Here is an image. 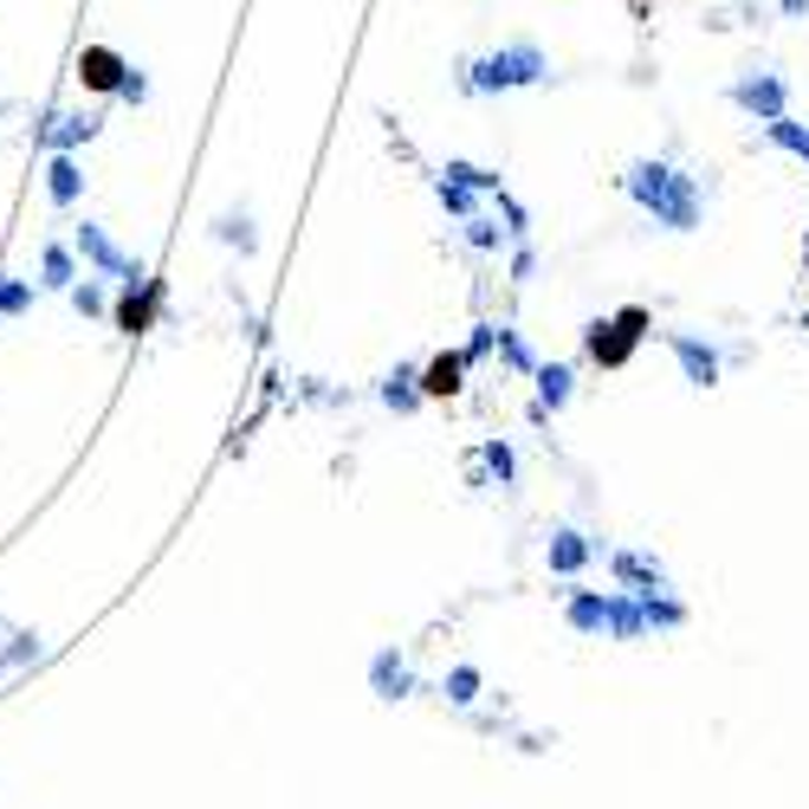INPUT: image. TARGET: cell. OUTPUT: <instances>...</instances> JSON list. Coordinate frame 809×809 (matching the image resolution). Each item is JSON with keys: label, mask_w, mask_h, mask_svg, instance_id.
<instances>
[{"label": "cell", "mask_w": 809, "mask_h": 809, "mask_svg": "<svg viewBox=\"0 0 809 809\" xmlns=\"http://www.w3.org/2000/svg\"><path fill=\"white\" fill-rule=\"evenodd\" d=\"M622 188L655 214V227H667V233H693L699 227V208H706V201H699V182L687 176V169L648 156V162H635V169L622 176Z\"/></svg>", "instance_id": "1"}, {"label": "cell", "mask_w": 809, "mask_h": 809, "mask_svg": "<svg viewBox=\"0 0 809 809\" xmlns=\"http://www.w3.org/2000/svg\"><path fill=\"white\" fill-rule=\"evenodd\" d=\"M545 78H551V59H545V46L518 39V46H499V52H486V59H473V66L460 72V91H473V98H492V91H518V84H545Z\"/></svg>", "instance_id": "2"}, {"label": "cell", "mask_w": 809, "mask_h": 809, "mask_svg": "<svg viewBox=\"0 0 809 809\" xmlns=\"http://www.w3.org/2000/svg\"><path fill=\"white\" fill-rule=\"evenodd\" d=\"M78 253H84V266H91V272H104V279H117V286L143 279V259L117 253V240H111V233H104L98 221H84V227H78Z\"/></svg>", "instance_id": "3"}, {"label": "cell", "mask_w": 809, "mask_h": 809, "mask_svg": "<svg viewBox=\"0 0 809 809\" xmlns=\"http://www.w3.org/2000/svg\"><path fill=\"white\" fill-rule=\"evenodd\" d=\"M156 311H162V279H130V286H123V298H117L111 304V324L123 337H143L149 324H156Z\"/></svg>", "instance_id": "4"}, {"label": "cell", "mask_w": 809, "mask_h": 809, "mask_svg": "<svg viewBox=\"0 0 809 809\" xmlns=\"http://www.w3.org/2000/svg\"><path fill=\"white\" fill-rule=\"evenodd\" d=\"M635 343H641V337L622 331L616 318H596V324H583V350H589V363H602V369H628Z\"/></svg>", "instance_id": "5"}, {"label": "cell", "mask_w": 809, "mask_h": 809, "mask_svg": "<svg viewBox=\"0 0 809 809\" xmlns=\"http://www.w3.org/2000/svg\"><path fill=\"white\" fill-rule=\"evenodd\" d=\"M123 78H130V59L117 46H84L78 52V84L84 91H123Z\"/></svg>", "instance_id": "6"}, {"label": "cell", "mask_w": 809, "mask_h": 809, "mask_svg": "<svg viewBox=\"0 0 809 809\" xmlns=\"http://www.w3.org/2000/svg\"><path fill=\"white\" fill-rule=\"evenodd\" d=\"M667 350L680 357V369H687V382H693V389H712V382H719V350H712L706 337H693V331H667Z\"/></svg>", "instance_id": "7"}, {"label": "cell", "mask_w": 809, "mask_h": 809, "mask_svg": "<svg viewBox=\"0 0 809 809\" xmlns=\"http://www.w3.org/2000/svg\"><path fill=\"white\" fill-rule=\"evenodd\" d=\"M783 98H790V91H783V78L777 72H751V78H738L732 84V104L738 111H751L758 123H765V117H783Z\"/></svg>", "instance_id": "8"}, {"label": "cell", "mask_w": 809, "mask_h": 809, "mask_svg": "<svg viewBox=\"0 0 809 809\" xmlns=\"http://www.w3.org/2000/svg\"><path fill=\"white\" fill-rule=\"evenodd\" d=\"M98 130H104V117H98V111H52L39 137H46V149H72V156H78Z\"/></svg>", "instance_id": "9"}, {"label": "cell", "mask_w": 809, "mask_h": 809, "mask_svg": "<svg viewBox=\"0 0 809 809\" xmlns=\"http://www.w3.org/2000/svg\"><path fill=\"white\" fill-rule=\"evenodd\" d=\"M467 389V350H441L435 363L421 369V396L428 402H447V396H460Z\"/></svg>", "instance_id": "10"}, {"label": "cell", "mask_w": 809, "mask_h": 809, "mask_svg": "<svg viewBox=\"0 0 809 809\" xmlns=\"http://www.w3.org/2000/svg\"><path fill=\"white\" fill-rule=\"evenodd\" d=\"M563 622L577 628V635H609V589H570Z\"/></svg>", "instance_id": "11"}, {"label": "cell", "mask_w": 809, "mask_h": 809, "mask_svg": "<svg viewBox=\"0 0 809 809\" xmlns=\"http://www.w3.org/2000/svg\"><path fill=\"white\" fill-rule=\"evenodd\" d=\"M46 194H52V208H78V194H84V169H78L72 149H52V162H46Z\"/></svg>", "instance_id": "12"}, {"label": "cell", "mask_w": 809, "mask_h": 809, "mask_svg": "<svg viewBox=\"0 0 809 809\" xmlns=\"http://www.w3.org/2000/svg\"><path fill=\"white\" fill-rule=\"evenodd\" d=\"M609 570H616V583H628L635 596H655V589H667V570L655 563V557H641V551H616V557H609Z\"/></svg>", "instance_id": "13"}, {"label": "cell", "mask_w": 809, "mask_h": 809, "mask_svg": "<svg viewBox=\"0 0 809 809\" xmlns=\"http://www.w3.org/2000/svg\"><path fill=\"white\" fill-rule=\"evenodd\" d=\"M369 687H376V699H408L415 693V673H408V661L396 648H382V655L369 661Z\"/></svg>", "instance_id": "14"}, {"label": "cell", "mask_w": 809, "mask_h": 809, "mask_svg": "<svg viewBox=\"0 0 809 809\" xmlns=\"http://www.w3.org/2000/svg\"><path fill=\"white\" fill-rule=\"evenodd\" d=\"M589 557H596V545H589L583 531H570V525H563V531H551V570H557V577H577Z\"/></svg>", "instance_id": "15"}, {"label": "cell", "mask_w": 809, "mask_h": 809, "mask_svg": "<svg viewBox=\"0 0 809 809\" xmlns=\"http://www.w3.org/2000/svg\"><path fill=\"white\" fill-rule=\"evenodd\" d=\"M39 286H46V292H72V286H78V259H72V247H59V240H52V247L39 253Z\"/></svg>", "instance_id": "16"}, {"label": "cell", "mask_w": 809, "mask_h": 809, "mask_svg": "<svg viewBox=\"0 0 809 809\" xmlns=\"http://www.w3.org/2000/svg\"><path fill=\"white\" fill-rule=\"evenodd\" d=\"M609 635H616V641H641V635H648L641 596H609Z\"/></svg>", "instance_id": "17"}, {"label": "cell", "mask_w": 809, "mask_h": 809, "mask_svg": "<svg viewBox=\"0 0 809 809\" xmlns=\"http://www.w3.org/2000/svg\"><path fill=\"white\" fill-rule=\"evenodd\" d=\"M538 376V408L551 415V408L570 402V389H577V376H570V363H545V369H531Z\"/></svg>", "instance_id": "18"}, {"label": "cell", "mask_w": 809, "mask_h": 809, "mask_svg": "<svg viewBox=\"0 0 809 809\" xmlns=\"http://www.w3.org/2000/svg\"><path fill=\"white\" fill-rule=\"evenodd\" d=\"M382 402L396 408V415H415V408L428 402V396H421V376H415V369H396V376L382 382Z\"/></svg>", "instance_id": "19"}, {"label": "cell", "mask_w": 809, "mask_h": 809, "mask_svg": "<svg viewBox=\"0 0 809 809\" xmlns=\"http://www.w3.org/2000/svg\"><path fill=\"white\" fill-rule=\"evenodd\" d=\"M765 137L777 149H790V156H803L809 162V123H790V117H765Z\"/></svg>", "instance_id": "20"}, {"label": "cell", "mask_w": 809, "mask_h": 809, "mask_svg": "<svg viewBox=\"0 0 809 809\" xmlns=\"http://www.w3.org/2000/svg\"><path fill=\"white\" fill-rule=\"evenodd\" d=\"M641 616H648V628H680L687 622V609L667 596V589H655V596H641Z\"/></svg>", "instance_id": "21"}, {"label": "cell", "mask_w": 809, "mask_h": 809, "mask_svg": "<svg viewBox=\"0 0 809 809\" xmlns=\"http://www.w3.org/2000/svg\"><path fill=\"white\" fill-rule=\"evenodd\" d=\"M39 661V635L33 628H20V635H7V648H0V673H13V667Z\"/></svg>", "instance_id": "22"}, {"label": "cell", "mask_w": 809, "mask_h": 809, "mask_svg": "<svg viewBox=\"0 0 809 809\" xmlns=\"http://www.w3.org/2000/svg\"><path fill=\"white\" fill-rule=\"evenodd\" d=\"M72 311L78 318H104V311H111V298H104V286H98V279H84V286H72Z\"/></svg>", "instance_id": "23"}, {"label": "cell", "mask_w": 809, "mask_h": 809, "mask_svg": "<svg viewBox=\"0 0 809 809\" xmlns=\"http://www.w3.org/2000/svg\"><path fill=\"white\" fill-rule=\"evenodd\" d=\"M435 194H441L447 214H460V221H467V214H473V194H479V188H467V182H453V176H441V182H435Z\"/></svg>", "instance_id": "24"}, {"label": "cell", "mask_w": 809, "mask_h": 809, "mask_svg": "<svg viewBox=\"0 0 809 809\" xmlns=\"http://www.w3.org/2000/svg\"><path fill=\"white\" fill-rule=\"evenodd\" d=\"M33 311V279H0V318Z\"/></svg>", "instance_id": "25"}, {"label": "cell", "mask_w": 809, "mask_h": 809, "mask_svg": "<svg viewBox=\"0 0 809 809\" xmlns=\"http://www.w3.org/2000/svg\"><path fill=\"white\" fill-rule=\"evenodd\" d=\"M479 460L492 467L499 486H512V479H518V460H512V447H506V441H486V447H479Z\"/></svg>", "instance_id": "26"}, {"label": "cell", "mask_w": 809, "mask_h": 809, "mask_svg": "<svg viewBox=\"0 0 809 809\" xmlns=\"http://www.w3.org/2000/svg\"><path fill=\"white\" fill-rule=\"evenodd\" d=\"M214 233H221L227 247H240V253H253L259 240H253V221H247V214H221V221H214Z\"/></svg>", "instance_id": "27"}, {"label": "cell", "mask_w": 809, "mask_h": 809, "mask_svg": "<svg viewBox=\"0 0 809 809\" xmlns=\"http://www.w3.org/2000/svg\"><path fill=\"white\" fill-rule=\"evenodd\" d=\"M499 357H506L518 376H531V369H538V363H531V343H525L518 331H506V324H499Z\"/></svg>", "instance_id": "28"}, {"label": "cell", "mask_w": 809, "mask_h": 809, "mask_svg": "<svg viewBox=\"0 0 809 809\" xmlns=\"http://www.w3.org/2000/svg\"><path fill=\"white\" fill-rule=\"evenodd\" d=\"M447 699H453V706H473L479 699V667H453V673H447Z\"/></svg>", "instance_id": "29"}, {"label": "cell", "mask_w": 809, "mask_h": 809, "mask_svg": "<svg viewBox=\"0 0 809 809\" xmlns=\"http://www.w3.org/2000/svg\"><path fill=\"white\" fill-rule=\"evenodd\" d=\"M441 176H453V182H467V188H499V176H492V169H479V162H447Z\"/></svg>", "instance_id": "30"}, {"label": "cell", "mask_w": 809, "mask_h": 809, "mask_svg": "<svg viewBox=\"0 0 809 809\" xmlns=\"http://www.w3.org/2000/svg\"><path fill=\"white\" fill-rule=\"evenodd\" d=\"M499 233H506V227H492L486 214H467V240H473L479 253H492V247H499Z\"/></svg>", "instance_id": "31"}, {"label": "cell", "mask_w": 809, "mask_h": 809, "mask_svg": "<svg viewBox=\"0 0 809 809\" xmlns=\"http://www.w3.org/2000/svg\"><path fill=\"white\" fill-rule=\"evenodd\" d=\"M616 324H622V331H635V337H648V331H655L648 304H622V311H616Z\"/></svg>", "instance_id": "32"}, {"label": "cell", "mask_w": 809, "mask_h": 809, "mask_svg": "<svg viewBox=\"0 0 809 809\" xmlns=\"http://www.w3.org/2000/svg\"><path fill=\"white\" fill-rule=\"evenodd\" d=\"M117 98H123V104H143V98H149V78L130 66V78H123V91H117Z\"/></svg>", "instance_id": "33"}, {"label": "cell", "mask_w": 809, "mask_h": 809, "mask_svg": "<svg viewBox=\"0 0 809 809\" xmlns=\"http://www.w3.org/2000/svg\"><path fill=\"white\" fill-rule=\"evenodd\" d=\"M777 7H783V20H803L809 13V0H777Z\"/></svg>", "instance_id": "34"}]
</instances>
